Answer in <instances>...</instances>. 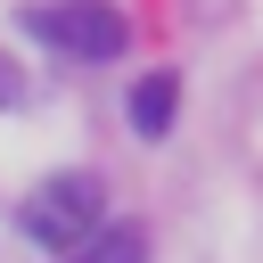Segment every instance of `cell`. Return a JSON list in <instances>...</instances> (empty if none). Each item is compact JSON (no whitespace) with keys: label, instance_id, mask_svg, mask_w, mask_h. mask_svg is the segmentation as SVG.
Instances as JSON below:
<instances>
[{"label":"cell","instance_id":"277c9868","mask_svg":"<svg viewBox=\"0 0 263 263\" xmlns=\"http://www.w3.org/2000/svg\"><path fill=\"white\" fill-rule=\"evenodd\" d=\"M74 263H148V230L140 222H115V230H90L74 247Z\"/></svg>","mask_w":263,"mask_h":263},{"label":"cell","instance_id":"7a4b0ae2","mask_svg":"<svg viewBox=\"0 0 263 263\" xmlns=\"http://www.w3.org/2000/svg\"><path fill=\"white\" fill-rule=\"evenodd\" d=\"M25 33L49 41V49H66V58H115L132 25L107 0H49V8H25Z\"/></svg>","mask_w":263,"mask_h":263},{"label":"cell","instance_id":"3957f363","mask_svg":"<svg viewBox=\"0 0 263 263\" xmlns=\"http://www.w3.org/2000/svg\"><path fill=\"white\" fill-rule=\"evenodd\" d=\"M173 107H181V82H173V74H140V82H132V132H140V140H164Z\"/></svg>","mask_w":263,"mask_h":263},{"label":"cell","instance_id":"6da1fadb","mask_svg":"<svg viewBox=\"0 0 263 263\" xmlns=\"http://www.w3.org/2000/svg\"><path fill=\"white\" fill-rule=\"evenodd\" d=\"M25 230H33V247L74 255V247L99 230V181H90V173H49V181L25 197Z\"/></svg>","mask_w":263,"mask_h":263}]
</instances>
